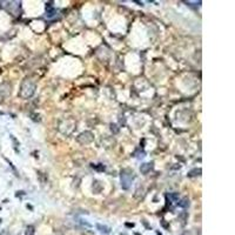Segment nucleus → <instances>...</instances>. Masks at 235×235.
<instances>
[{
  "label": "nucleus",
  "mask_w": 235,
  "mask_h": 235,
  "mask_svg": "<svg viewBox=\"0 0 235 235\" xmlns=\"http://www.w3.org/2000/svg\"><path fill=\"white\" fill-rule=\"evenodd\" d=\"M34 92H35V84L32 80L26 79L22 82V86H21L20 89V95L24 99H28V98H31L33 95Z\"/></svg>",
  "instance_id": "nucleus-1"
},
{
  "label": "nucleus",
  "mask_w": 235,
  "mask_h": 235,
  "mask_svg": "<svg viewBox=\"0 0 235 235\" xmlns=\"http://www.w3.org/2000/svg\"><path fill=\"white\" fill-rule=\"evenodd\" d=\"M132 174L133 173H126V169H123L122 172H121V186L123 189H128L129 186H131V183H132Z\"/></svg>",
  "instance_id": "nucleus-2"
},
{
  "label": "nucleus",
  "mask_w": 235,
  "mask_h": 235,
  "mask_svg": "<svg viewBox=\"0 0 235 235\" xmlns=\"http://www.w3.org/2000/svg\"><path fill=\"white\" fill-rule=\"evenodd\" d=\"M78 141L80 143H89L93 141V134L91 132H85V133H81L78 136Z\"/></svg>",
  "instance_id": "nucleus-3"
},
{
  "label": "nucleus",
  "mask_w": 235,
  "mask_h": 235,
  "mask_svg": "<svg viewBox=\"0 0 235 235\" xmlns=\"http://www.w3.org/2000/svg\"><path fill=\"white\" fill-rule=\"evenodd\" d=\"M96 229L100 232L101 234H105V235H108L111 233V228L108 227V226H105V225H101V223H98L96 225Z\"/></svg>",
  "instance_id": "nucleus-4"
},
{
  "label": "nucleus",
  "mask_w": 235,
  "mask_h": 235,
  "mask_svg": "<svg viewBox=\"0 0 235 235\" xmlns=\"http://www.w3.org/2000/svg\"><path fill=\"white\" fill-rule=\"evenodd\" d=\"M152 168H153V165H152V163H143V165L140 167V170L142 174H147Z\"/></svg>",
  "instance_id": "nucleus-5"
},
{
  "label": "nucleus",
  "mask_w": 235,
  "mask_h": 235,
  "mask_svg": "<svg viewBox=\"0 0 235 235\" xmlns=\"http://www.w3.org/2000/svg\"><path fill=\"white\" fill-rule=\"evenodd\" d=\"M178 206H180V207H183V208H186L189 206V200L188 199H183L181 202H178Z\"/></svg>",
  "instance_id": "nucleus-6"
},
{
  "label": "nucleus",
  "mask_w": 235,
  "mask_h": 235,
  "mask_svg": "<svg viewBox=\"0 0 235 235\" xmlns=\"http://www.w3.org/2000/svg\"><path fill=\"white\" fill-rule=\"evenodd\" d=\"M200 174H201V169H200V168H199V169H198V168H196V169H193V170H190V172L188 173L189 176H196V175H200Z\"/></svg>",
  "instance_id": "nucleus-7"
},
{
  "label": "nucleus",
  "mask_w": 235,
  "mask_h": 235,
  "mask_svg": "<svg viewBox=\"0 0 235 235\" xmlns=\"http://www.w3.org/2000/svg\"><path fill=\"white\" fill-rule=\"evenodd\" d=\"M34 233H35V230L32 226H28L26 228V235H34Z\"/></svg>",
  "instance_id": "nucleus-8"
},
{
  "label": "nucleus",
  "mask_w": 235,
  "mask_h": 235,
  "mask_svg": "<svg viewBox=\"0 0 235 235\" xmlns=\"http://www.w3.org/2000/svg\"><path fill=\"white\" fill-rule=\"evenodd\" d=\"M111 129H112V132L114 131V133H118V131H119V129L116 128V125H113V123L111 125Z\"/></svg>",
  "instance_id": "nucleus-9"
}]
</instances>
